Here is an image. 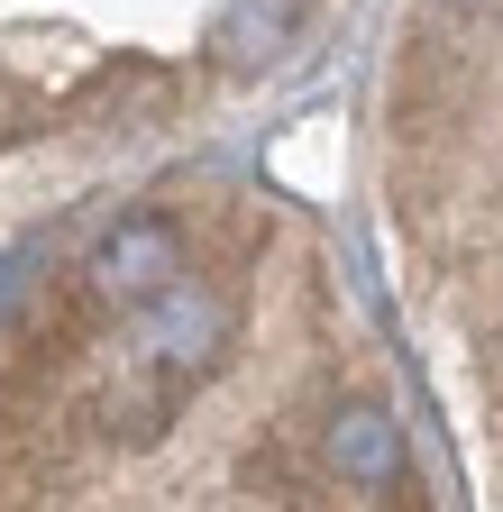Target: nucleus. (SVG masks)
<instances>
[{
	"mask_svg": "<svg viewBox=\"0 0 503 512\" xmlns=\"http://www.w3.org/2000/svg\"><path fill=\"white\" fill-rule=\"evenodd\" d=\"M129 320V348H138V366L156 375V384H202V375H220L229 366V348H238V293L220 284V275H165L138 311H119Z\"/></svg>",
	"mask_w": 503,
	"mask_h": 512,
	"instance_id": "1",
	"label": "nucleus"
},
{
	"mask_svg": "<svg viewBox=\"0 0 503 512\" xmlns=\"http://www.w3.org/2000/svg\"><path fill=\"white\" fill-rule=\"evenodd\" d=\"M193 256H183V229L165 220V211H129L119 229H101V247L74 266V284L101 302V311H138L165 275H183Z\"/></svg>",
	"mask_w": 503,
	"mask_h": 512,
	"instance_id": "2",
	"label": "nucleus"
},
{
	"mask_svg": "<svg viewBox=\"0 0 503 512\" xmlns=\"http://www.w3.org/2000/svg\"><path fill=\"white\" fill-rule=\"evenodd\" d=\"M321 467L357 503H403V485H412L403 421L385 403H330V421H321Z\"/></svg>",
	"mask_w": 503,
	"mask_h": 512,
	"instance_id": "3",
	"label": "nucleus"
},
{
	"mask_svg": "<svg viewBox=\"0 0 503 512\" xmlns=\"http://www.w3.org/2000/svg\"><path fill=\"white\" fill-rule=\"evenodd\" d=\"M293 28H302V0H229L211 19V64L220 74H266L293 46Z\"/></svg>",
	"mask_w": 503,
	"mask_h": 512,
	"instance_id": "4",
	"label": "nucleus"
},
{
	"mask_svg": "<svg viewBox=\"0 0 503 512\" xmlns=\"http://www.w3.org/2000/svg\"><path fill=\"white\" fill-rule=\"evenodd\" d=\"M74 110L83 119H156V110H174V74L156 55H119V64H92V74L74 83Z\"/></svg>",
	"mask_w": 503,
	"mask_h": 512,
	"instance_id": "5",
	"label": "nucleus"
},
{
	"mask_svg": "<svg viewBox=\"0 0 503 512\" xmlns=\"http://www.w3.org/2000/svg\"><path fill=\"white\" fill-rule=\"evenodd\" d=\"M174 403H183V394H174V384H156V375H147V384H101V394L83 403V421H92L101 448H156L165 421H174Z\"/></svg>",
	"mask_w": 503,
	"mask_h": 512,
	"instance_id": "6",
	"label": "nucleus"
},
{
	"mask_svg": "<svg viewBox=\"0 0 503 512\" xmlns=\"http://www.w3.org/2000/svg\"><path fill=\"white\" fill-rule=\"evenodd\" d=\"M55 119V101L37 92V83H19V74H0V147H28L37 128Z\"/></svg>",
	"mask_w": 503,
	"mask_h": 512,
	"instance_id": "7",
	"label": "nucleus"
},
{
	"mask_svg": "<svg viewBox=\"0 0 503 512\" xmlns=\"http://www.w3.org/2000/svg\"><path fill=\"white\" fill-rule=\"evenodd\" d=\"M485 375H494V384H503V330H494V339H485Z\"/></svg>",
	"mask_w": 503,
	"mask_h": 512,
	"instance_id": "8",
	"label": "nucleus"
},
{
	"mask_svg": "<svg viewBox=\"0 0 503 512\" xmlns=\"http://www.w3.org/2000/svg\"><path fill=\"white\" fill-rule=\"evenodd\" d=\"M439 10H476V0H439Z\"/></svg>",
	"mask_w": 503,
	"mask_h": 512,
	"instance_id": "9",
	"label": "nucleus"
}]
</instances>
